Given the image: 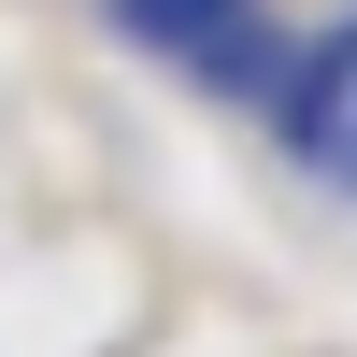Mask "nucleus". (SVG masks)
I'll return each instance as SVG.
<instances>
[{
    "mask_svg": "<svg viewBox=\"0 0 357 357\" xmlns=\"http://www.w3.org/2000/svg\"><path fill=\"white\" fill-rule=\"evenodd\" d=\"M286 143L357 186V29H329V43L301 57V86H286Z\"/></svg>",
    "mask_w": 357,
    "mask_h": 357,
    "instance_id": "obj_1",
    "label": "nucleus"
},
{
    "mask_svg": "<svg viewBox=\"0 0 357 357\" xmlns=\"http://www.w3.org/2000/svg\"><path fill=\"white\" fill-rule=\"evenodd\" d=\"M114 15H129L143 43H172V57H186L200 29H215V15H243V0H114Z\"/></svg>",
    "mask_w": 357,
    "mask_h": 357,
    "instance_id": "obj_2",
    "label": "nucleus"
}]
</instances>
